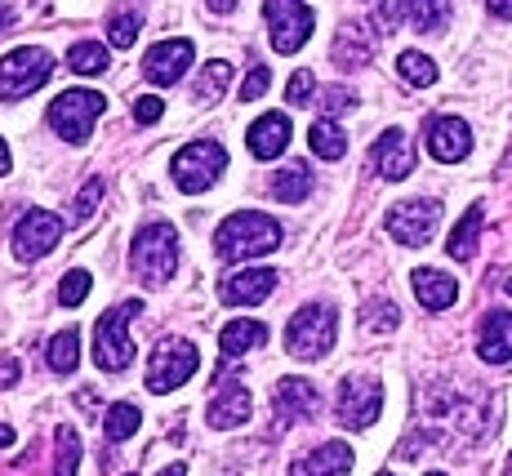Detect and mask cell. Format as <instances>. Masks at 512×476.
I'll use <instances>...</instances> for the list:
<instances>
[{"label":"cell","mask_w":512,"mask_h":476,"mask_svg":"<svg viewBox=\"0 0 512 476\" xmlns=\"http://www.w3.org/2000/svg\"><path fill=\"white\" fill-rule=\"evenodd\" d=\"M281 245V223L259 210H241V214H228L214 232V250L223 259H259V254H272Z\"/></svg>","instance_id":"obj_1"},{"label":"cell","mask_w":512,"mask_h":476,"mask_svg":"<svg viewBox=\"0 0 512 476\" xmlns=\"http://www.w3.org/2000/svg\"><path fill=\"white\" fill-rule=\"evenodd\" d=\"M130 267L147 290L165 285L174 276V267H179V232L170 223H147L130 245Z\"/></svg>","instance_id":"obj_2"},{"label":"cell","mask_w":512,"mask_h":476,"mask_svg":"<svg viewBox=\"0 0 512 476\" xmlns=\"http://www.w3.org/2000/svg\"><path fill=\"white\" fill-rule=\"evenodd\" d=\"M339 339V312L330 303H308L285 325V352L299 361H321Z\"/></svg>","instance_id":"obj_3"},{"label":"cell","mask_w":512,"mask_h":476,"mask_svg":"<svg viewBox=\"0 0 512 476\" xmlns=\"http://www.w3.org/2000/svg\"><path fill=\"white\" fill-rule=\"evenodd\" d=\"M49 76H54V54L41 45H18L0 58V98L18 103V98L36 94Z\"/></svg>","instance_id":"obj_4"},{"label":"cell","mask_w":512,"mask_h":476,"mask_svg":"<svg viewBox=\"0 0 512 476\" xmlns=\"http://www.w3.org/2000/svg\"><path fill=\"white\" fill-rule=\"evenodd\" d=\"M223 170H228V152H223V143H214V138H196V143H187L183 152H174V161H170L174 187L187 196L214 187L223 178Z\"/></svg>","instance_id":"obj_5"},{"label":"cell","mask_w":512,"mask_h":476,"mask_svg":"<svg viewBox=\"0 0 512 476\" xmlns=\"http://www.w3.org/2000/svg\"><path fill=\"white\" fill-rule=\"evenodd\" d=\"M134 312H143V303H116L112 312L98 316V325H94V365L98 370L116 374L134 361V343H130Z\"/></svg>","instance_id":"obj_6"},{"label":"cell","mask_w":512,"mask_h":476,"mask_svg":"<svg viewBox=\"0 0 512 476\" xmlns=\"http://www.w3.org/2000/svg\"><path fill=\"white\" fill-rule=\"evenodd\" d=\"M103 94L98 89H67V94H58L54 103H49V125H54L58 138H67L72 147H81L85 138H90L94 121L103 116Z\"/></svg>","instance_id":"obj_7"},{"label":"cell","mask_w":512,"mask_h":476,"mask_svg":"<svg viewBox=\"0 0 512 476\" xmlns=\"http://www.w3.org/2000/svg\"><path fill=\"white\" fill-rule=\"evenodd\" d=\"M196 365H201V356H196V347L187 339H161L152 347V361H147V388L156 396L183 388L196 374Z\"/></svg>","instance_id":"obj_8"},{"label":"cell","mask_w":512,"mask_h":476,"mask_svg":"<svg viewBox=\"0 0 512 476\" xmlns=\"http://www.w3.org/2000/svg\"><path fill=\"white\" fill-rule=\"evenodd\" d=\"M263 14H268V36L277 54H299L308 45L312 27H317V18H312V9L303 0H268Z\"/></svg>","instance_id":"obj_9"},{"label":"cell","mask_w":512,"mask_h":476,"mask_svg":"<svg viewBox=\"0 0 512 476\" xmlns=\"http://www.w3.org/2000/svg\"><path fill=\"white\" fill-rule=\"evenodd\" d=\"M441 223V205L437 201H397L383 218V227H388L392 241L401 245H428L432 232H437Z\"/></svg>","instance_id":"obj_10"},{"label":"cell","mask_w":512,"mask_h":476,"mask_svg":"<svg viewBox=\"0 0 512 476\" xmlns=\"http://www.w3.org/2000/svg\"><path fill=\"white\" fill-rule=\"evenodd\" d=\"M58 241H63V218L49 214V210H27L23 218H18V227H14V254L23 263L45 259Z\"/></svg>","instance_id":"obj_11"},{"label":"cell","mask_w":512,"mask_h":476,"mask_svg":"<svg viewBox=\"0 0 512 476\" xmlns=\"http://www.w3.org/2000/svg\"><path fill=\"white\" fill-rule=\"evenodd\" d=\"M383 410V383L379 379H343L339 383V423L343 428H370Z\"/></svg>","instance_id":"obj_12"},{"label":"cell","mask_w":512,"mask_h":476,"mask_svg":"<svg viewBox=\"0 0 512 476\" xmlns=\"http://www.w3.org/2000/svg\"><path fill=\"white\" fill-rule=\"evenodd\" d=\"M370 165L379 170V178L401 183V178L415 170V143H410V134L406 130H383L370 147Z\"/></svg>","instance_id":"obj_13"},{"label":"cell","mask_w":512,"mask_h":476,"mask_svg":"<svg viewBox=\"0 0 512 476\" xmlns=\"http://www.w3.org/2000/svg\"><path fill=\"white\" fill-rule=\"evenodd\" d=\"M192 58H196V45L183 41V36H179V41H161V45L147 49L143 76H147L152 85H174V81H183V76H187Z\"/></svg>","instance_id":"obj_14"},{"label":"cell","mask_w":512,"mask_h":476,"mask_svg":"<svg viewBox=\"0 0 512 476\" xmlns=\"http://www.w3.org/2000/svg\"><path fill=\"white\" fill-rule=\"evenodd\" d=\"M277 290V272L272 267H241V272L223 276L219 281V299L228 307H254Z\"/></svg>","instance_id":"obj_15"},{"label":"cell","mask_w":512,"mask_h":476,"mask_svg":"<svg viewBox=\"0 0 512 476\" xmlns=\"http://www.w3.org/2000/svg\"><path fill=\"white\" fill-rule=\"evenodd\" d=\"M428 152L441 165H455L472 152V130L464 116H432L428 121Z\"/></svg>","instance_id":"obj_16"},{"label":"cell","mask_w":512,"mask_h":476,"mask_svg":"<svg viewBox=\"0 0 512 476\" xmlns=\"http://www.w3.org/2000/svg\"><path fill=\"white\" fill-rule=\"evenodd\" d=\"M272 410H277V419H285V423H303L321 410V392L312 388L308 379H294L290 374V379H281L277 392H272Z\"/></svg>","instance_id":"obj_17"},{"label":"cell","mask_w":512,"mask_h":476,"mask_svg":"<svg viewBox=\"0 0 512 476\" xmlns=\"http://www.w3.org/2000/svg\"><path fill=\"white\" fill-rule=\"evenodd\" d=\"M245 143H250V152L259 156V161H277L285 147H290V116L285 112L259 116V121L250 125V134H245Z\"/></svg>","instance_id":"obj_18"},{"label":"cell","mask_w":512,"mask_h":476,"mask_svg":"<svg viewBox=\"0 0 512 476\" xmlns=\"http://www.w3.org/2000/svg\"><path fill=\"white\" fill-rule=\"evenodd\" d=\"M477 352H481V361H490V365L512 361V312H490L486 321H481Z\"/></svg>","instance_id":"obj_19"},{"label":"cell","mask_w":512,"mask_h":476,"mask_svg":"<svg viewBox=\"0 0 512 476\" xmlns=\"http://www.w3.org/2000/svg\"><path fill=\"white\" fill-rule=\"evenodd\" d=\"M410 281H415V299L428 307V312H446V307L459 299V281L446 272H437V267H419Z\"/></svg>","instance_id":"obj_20"},{"label":"cell","mask_w":512,"mask_h":476,"mask_svg":"<svg viewBox=\"0 0 512 476\" xmlns=\"http://www.w3.org/2000/svg\"><path fill=\"white\" fill-rule=\"evenodd\" d=\"M352 472V450L343 441H326L321 450L303 454L294 463V476H348Z\"/></svg>","instance_id":"obj_21"},{"label":"cell","mask_w":512,"mask_h":476,"mask_svg":"<svg viewBox=\"0 0 512 476\" xmlns=\"http://www.w3.org/2000/svg\"><path fill=\"white\" fill-rule=\"evenodd\" d=\"M250 392L245 388H223L219 396L210 401V410H205V423L210 428H219V432H228V428H241L245 419H250Z\"/></svg>","instance_id":"obj_22"},{"label":"cell","mask_w":512,"mask_h":476,"mask_svg":"<svg viewBox=\"0 0 512 476\" xmlns=\"http://www.w3.org/2000/svg\"><path fill=\"white\" fill-rule=\"evenodd\" d=\"M374 58V36L366 32V23H348L334 41V63L339 67H366Z\"/></svg>","instance_id":"obj_23"},{"label":"cell","mask_w":512,"mask_h":476,"mask_svg":"<svg viewBox=\"0 0 512 476\" xmlns=\"http://www.w3.org/2000/svg\"><path fill=\"white\" fill-rule=\"evenodd\" d=\"M401 23H410L415 32H441L450 23V0H397Z\"/></svg>","instance_id":"obj_24"},{"label":"cell","mask_w":512,"mask_h":476,"mask_svg":"<svg viewBox=\"0 0 512 476\" xmlns=\"http://www.w3.org/2000/svg\"><path fill=\"white\" fill-rule=\"evenodd\" d=\"M263 343H268V325L263 321H228L223 325V334H219L223 356H245V352H254V347H263Z\"/></svg>","instance_id":"obj_25"},{"label":"cell","mask_w":512,"mask_h":476,"mask_svg":"<svg viewBox=\"0 0 512 476\" xmlns=\"http://www.w3.org/2000/svg\"><path fill=\"white\" fill-rule=\"evenodd\" d=\"M481 223H486V210H481V205H468V214L459 218V227H455V232H450V241H446V254H450V259L468 263L472 254H477Z\"/></svg>","instance_id":"obj_26"},{"label":"cell","mask_w":512,"mask_h":476,"mask_svg":"<svg viewBox=\"0 0 512 476\" xmlns=\"http://www.w3.org/2000/svg\"><path fill=\"white\" fill-rule=\"evenodd\" d=\"M308 147H312V156H321V161H339V156L348 152V134L339 130V121L321 116V121H312V130H308Z\"/></svg>","instance_id":"obj_27"},{"label":"cell","mask_w":512,"mask_h":476,"mask_svg":"<svg viewBox=\"0 0 512 476\" xmlns=\"http://www.w3.org/2000/svg\"><path fill=\"white\" fill-rule=\"evenodd\" d=\"M272 196H277L281 205H299L312 196V170L308 165H285V170H277V178H272Z\"/></svg>","instance_id":"obj_28"},{"label":"cell","mask_w":512,"mask_h":476,"mask_svg":"<svg viewBox=\"0 0 512 476\" xmlns=\"http://www.w3.org/2000/svg\"><path fill=\"white\" fill-rule=\"evenodd\" d=\"M76 361H81V334L67 325L63 334H54V339H49V370H54V374H72Z\"/></svg>","instance_id":"obj_29"},{"label":"cell","mask_w":512,"mask_h":476,"mask_svg":"<svg viewBox=\"0 0 512 476\" xmlns=\"http://www.w3.org/2000/svg\"><path fill=\"white\" fill-rule=\"evenodd\" d=\"M67 67H72L76 76H103L112 63H107V49L98 41H81L67 49Z\"/></svg>","instance_id":"obj_30"},{"label":"cell","mask_w":512,"mask_h":476,"mask_svg":"<svg viewBox=\"0 0 512 476\" xmlns=\"http://www.w3.org/2000/svg\"><path fill=\"white\" fill-rule=\"evenodd\" d=\"M139 423H143L139 405L116 401L112 410H107V419H103V432H107V441H130V436L139 432Z\"/></svg>","instance_id":"obj_31"},{"label":"cell","mask_w":512,"mask_h":476,"mask_svg":"<svg viewBox=\"0 0 512 476\" xmlns=\"http://www.w3.org/2000/svg\"><path fill=\"white\" fill-rule=\"evenodd\" d=\"M139 32H143V18L134 14V9H112V14H107V41L116 49H134Z\"/></svg>","instance_id":"obj_32"},{"label":"cell","mask_w":512,"mask_h":476,"mask_svg":"<svg viewBox=\"0 0 512 476\" xmlns=\"http://www.w3.org/2000/svg\"><path fill=\"white\" fill-rule=\"evenodd\" d=\"M228 81H232V63L214 58V63H205L201 76H196V98H201V103H214V98L228 89Z\"/></svg>","instance_id":"obj_33"},{"label":"cell","mask_w":512,"mask_h":476,"mask_svg":"<svg viewBox=\"0 0 512 476\" xmlns=\"http://www.w3.org/2000/svg\"><path fill=\"white\" fill-rule=\"evenodd\" d=\"M397 72H401V81H410L419 89H428L432 81H437V63H432L428 54H419V49H406V54L397 58Z\"/></svg>","instance_id":"obj_34"},{"label":"cell","mask_w":512,"mask_h":476,"mask_svg":"<svg viewBox=\"0 0 512 476\" xmlns=\"http://www.w3.org/2000/svg\"><path fill=\"white\" fill-rule=\"evenodd\" d=\"M54 445H58L54 476H76V463H81V436H76V428H58Z\"/></svg>","instance_id":"obj_35"},{"label":"cell","mask_w":512,"mask_h":476,"mask_svg":"<svg viewBox=\"0 0 512 476\" xmlns=\"http://www.w3.org/2000/svg\"><path fill=\"white\" fill-rule=\"evenodd\" d=\"M397 303H388V299H374V303H366V312H361V325H366L370 334H392L397 330Z\"/></svg>","instance_id":"obj_36"},{"label":"cell","mask_w":512,"mask_h":476,"mask_svg":"<svg viewBox=\"0 0 512 476\" xmlns=\"http://www.w3.org/2000/svg\"><path fill=\"white\" fill-rule=\"evenodd\" d=\"M85 294H90V272H85V267H72V272L63 276V285H58V299H63V307H81Z\"/></svg>","instance_id":"obj_37"},{"label":"cell","mask_w":512,"mask_h":476,"mask_svg":"<svg viewBox=\"0 0 512 476\" xmlns=\"http://www.w3.org/2000/svg\"><path fill=\"white\" fill-rule=\"evenodd\" d=\"M317 103H321V112H326L330 121H334L339 112H352V107H357V94H352L348 85H326V89H321Z\"/></svg>","instance_id":"obj_38"},{"label":"cell","mask_w":512,"mask_h":476,"mask_svg":"<svg viewBox=\"0 0 512 476\" xmlns=\"http://www.w3.org/2000/svg\"><path fill=\"white\" fill-rule=\"evenodd\" d=\"M312 94H321L317 76H312V72H294L290 85H285V98H290V107H312V103H317Z\"/></svg>","instance_id":"obj_39"},{"label":"cell","mask_w":512,"mask_h":476,"mask_svg":"<svg viewBox=\"0 0 512 476\" xmlns=\"http://www.w3.org/2000/svg\"><path fill=\"white\" fill-rule=\"evenodd\" d=\"M98 201H103V178H90V183L81 187V196H76V210H72L76 223H85V218L98 210Z\"/></svg>","instance_id":"obj_40"},{"label":"cell","mask_w":512,"mask_h":476,"mask_svg":"<svg viewBox=\"0 0 512 476\" xmlns=\"http://www.w3.org/2000/svg\"><path fill=\"white\" fill-rule=\"evenodd\" d=\"M161 116H165V98H156V94L134 98V121H139V125H156Z\"/></svg>","instance_id":"obj_41"},{"label":"cell","mask_w":512,"mask_h":476,"mask_svg":"<svg viewBox=\"0 0 512 476\" xmlns=\"http://www.w3.org/2000/svg\"><path fill=\"white\" fill-rule=\"evenodd\" d=\"M272 85V72H268V67H254V72L250 76H245V85H241V103H254V98H259L263 94V89H268Z\"/></svg>","instance_id":"obj_42"},{"label":"cell","mask_w":512,"mask_h":476,"mask_svg":"<svg viewBox=\"0 0 512 476\" xmlns=\"http://www.w3.org/2000/svg\"><path fill=\"white\" fill-rule=\"evenodd\" d=\"M18 383V361H0V388H14Z\"/></svg>","instance_id":"obj_43"},{"label":"cell","mask_w":512,"mask_h":476,"mask_svg":"<svg viewBox=\"0 0 512 476\" xmlns=\"http://www.w3.org/2000/svg\"><path fill=\"white\" fill-rule=\"evenodd\" d=\"M490 14H495V18H508V23H512V0H490Z\"/></svg>","instance_id":"obj_44"},{"label":"cell","mask_w":512,"mask_h":476,"mask_svg":"<svg viewBox=\"0 0 512 476\" xmlns=\"http://www.w3.org/2000/svg\"><path fill=\"white\" fill-rule=\"evenodd\" d=\"M205 5H210L214 14H232V9H236V0H205Z\"/></svg>","instance_id":"obj_45"},{"label":"cell","mask_w":512,"mask_h":476,"mask_svg":"<svg viewBox=\"0 0 512 476\" xmlns=\"http://www.w3.org/2000/svg\"><path fill=\"white\" fill-rule=\"evenodd\" d=\"M9 445H14V428H9V423H0V450H9Z\"/></svg>","instance_id":"obj_46"},{"label":"cell","mask_w":512,"mask_h":476,"mask_svg":"<svg viewBox=\"0 0 512 476\" xmlns=\"http://www.w3.org/2000/svg\"><path fill=\"white\" fill-rule=\"evenodd\" d=\"M0 174H9V147H5V138H0Z\"/></svg>","instance_id":"obj_47"},{"label":"cell","mask_w":512,"mask_h":476,"mask_svg":"<svg viewBox=\"0 0 512 476\" xmlns=\"http://www.w3.org/2000/svg\"><path fill=\"white\" fill-rule=\"evenodd\" d=\"M9 18H14V14H9V5H5V0H0V32H5V27H9Z\"/></svg>","instance_id":"obj_48"},{"label":"cell","mask_w":512,"mask_h":476,"mask_svg":"<svg viewBox=\"0 0 512 476\" xmlns=\"http://www.w3.org/2000/svg\"><path fill=\"white\" fill-rule=\"evenodd\" d=\"M161 476H187V468H183V463H174V468H165Z\"/></svg>","instance_id":"obj_49"},{"label":"cell","mask_w":512,"mask_h":476,"mask_svg":"<svg viewBox=\"0 0 512 476\" xmlns=\"http://www.w3.org/2000/svg\"><path fill=\"white\" fill-rule=\"evenodd\" d=\"M508 476H512V454H508Z\"/></svg>","instance_id":"obj_50"},{"label":"cell","mask_w":512,"mask_h":476,"mask_svg":"<svg viewBox=\"0 0 512 476\" xmlns=\"http://www.w3.org/2000/svg\"><path fill=\"white\" fill-rule=\"evenodd\" d=\"M428 476H446V472H428Z\"/></svg>","instance_id":"obj_51"},{"label":"cell","mask_w":512,"mask_h":476,"mask_svg":"<svg viewBox=\"0 0 512 476\" xmlns=\"http://www.w3.org/2000/svg\"><path fill=\"white\" fill-rule=\"evenodd\" d=\"M508 294H512V281H508Z\"/></svg>","instance_id":"obj_52"},{"label":"cell","mask_w":512,"mask_h":476,"mask_svg":"<svg viewBox=\"0 0 512 476\" xmlns=\"http://www.w3.org/2000/svg\"><path fill=\"white\" fill-rule=\"evenodd\" d=\"M379 476H392V472H379Z\"/></svg>","instance_id":"obj_53"}]
</instances>
